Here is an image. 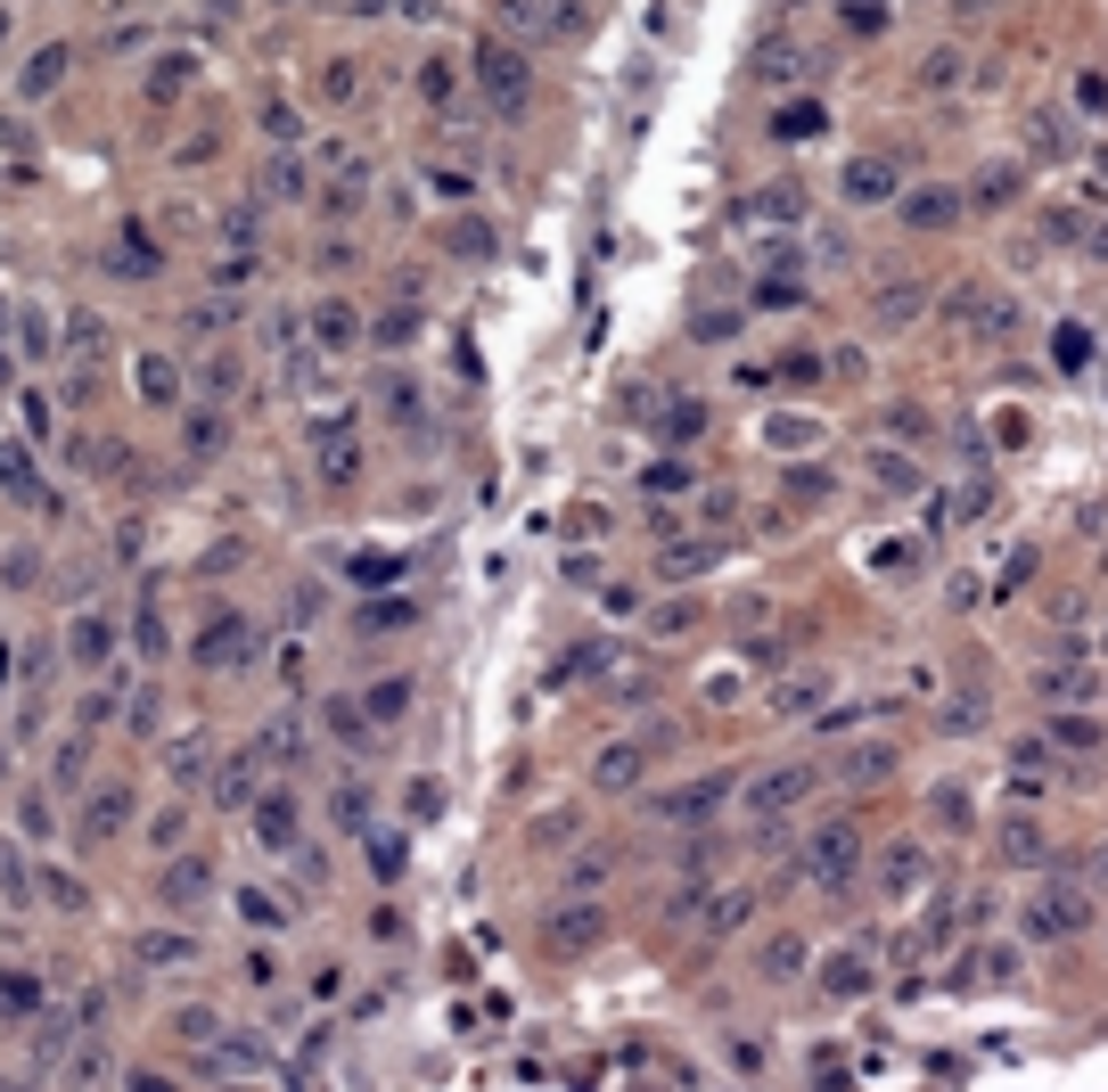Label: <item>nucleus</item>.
I'll list each match as a JSON object with an SVG mask.
<instances>
[{"instance_id":"23","label":"nucleus","mask_w":1108,"mask_h":1092,"mask_svg":"<svg viewBox=\"0 0 1108 1092\" xmlns=\"http://www.w3.org/2000/svg\"><path fill=\"white\" fill-rule=\"evenodd\" d=\"M362 706H369V723H403L411 715V682H378Z\"/></svg>"},{"instance_id":"24","label":"nucleus","mask_w":1108,"mask_h":1092,"mask_svg":"<svg viewBox=\"0 0 1108 1092\" xmlns=\"http://www.w3.org/2000/svg\"><path fill=\"white\" fill-rule=\"evenodd\" d=\"M140 962H148V969H165V962H198V944H189V937H140Z\"/></svg>"},{"instance_id":"34","label":"nucleus","mask_w":1108,"mask_h":1092,"mask_svg":"<svg viewBox=\"0 0 1108 1092\" xmlns=\"http://www.w3.org/2000/svg\"><path fill=\"white\" fill-rule=\"evenodd\" d=\"M960 66H969V58H960V50H936V58H928V91H944V83H960Z\"/></svg>"},{"instance_id":"15","label":"nucleus","mask_w":1108,"mask_h":1092,"mask_svg":"<svg viewBox=\"0 0 1108 1092\" xmlns=\"http://www.w3.org/2000/svg\"><path fill=\"white\" fill-rule=\"evenodd\" d=\"M1034 690H1052V699H1092V666H1075V649H1068V666H1043Z\"/></svg>"},{"instance_id":"2","label":"nucleus","mask_w":1108,"mask_h":1092,"mask_svg":"<svg viewBox=\"0 0 1108 1092\" xmlns=\"http://www.w3.org/2000/svg\"><path fill=\"white\" fill-rule=\"evenodd\" d=\"M854 854H863L854 821H830V830H813V846H805V879H813V888H846V879H854Z\"/></svg>"},{"instance_id":"18","label":"nucleus","mask_w":1108,"mask_h":1092,"mask_svg":"<svg viewBox=\"0 0 1108 1092\" xmlns=\"http://www.w3.org/2000/svg\"><path fill=\"white\" fill-rule=\"evenodd\" d=\"M821 986H830V994H863L870 962H863V953H830V962H821Z\"/></svg>"},{"instance_id":"20","label":"nucleus","mask_w":1108,"mask_h":1092,"mask_svg":"<svg viewBox=\"0 0 1108 1092\" xmlns=\"http://www.w3.org/2000/svg\"><path fill=\"white\" fill-rule=\"evenodd\" d=\"M764 969H772L780 986L805 978V937H772V944H764Z\"/></svg>"},{"instance_id":"39","label":"nucleus","mask_w":1108,"mask_h":1092,"mask_svg":"<svg viewBox=\"0 0 1108 1092\" xmlns=\"http://www.w3.org/2000/svg\"><path fill=\"white\" fill-rule=\"evenodd\" d=\"M690 337H706V346H722V337H739V313H698V329Z\"/></svg>"},{"instance_id":"11","label":"nucleus","mask_w":1108,"mask_h":1092,"mask_svg":"<svg viewBox=\"0 0 1108 1092\" xmlns=\"http://www.w3.org/2000/svg\"><path fill=\"white\" fill-rule=\"evenodd\" d=\"M41 1002H50V994H41L34 969H0V1018H34Z\"/></svg>"},{"instance_id":"3","label":"nucleus","mask_w":1108,"mask_h":1092,"mask_svg":"<svg viewBox=\"0 0 1108 1092\" xmlns=\"http://www.w3.org/2000/svg\"><path fill=\"white\" fill-rule=\"evenodd\" d=\"M1084 920H1092V904H1084V888H1068V879H1052V888L1027 904V937H1043V944H1052V937H1075Z\"/></svg>"},{"instance_id":"5","label":"nucleus","mask_w":1108,"mask_h":1092,"mask_svg":"<svg viewBox=\"0 0 1108 1092\" xmlns=\"http://www.w3.org/2000/svg\"><path fill=\"white\" fill-rule=\"evenodd\" d=\"M247 649H255V625L247 616H214L198 641V666H247Z\"/></svg>"},{"instance_id":"4","label":"nucleus","mask_w":1108,"mask_h":1092,"mask_svg":"<svg viewBox=\"0 0 1108 1092\" xmlns=\"http://www.w3.org/2000/svg\"><path fill=\"white\" fill-rule=\"evenodd\" d=\"M813 780H821L813 764H780L772 780H756V796H747V814H756V821H780V814H796Z\"/></svg>"},{"instance_id":"42","label":"nucleus","mask_w":1108,"mask_h":1092,"mask_svg":"<svg viewBox=\"0 0 1108 1092\" xmlns=\"http://www.w3.org/2000/svg\"><path fill=\"white\" fill-rule=\"evenodd\" d=\"M1075 362H1092V337L1084 329H1059V371H1075Z\"/></svg>"},{"instance_id":"47","label":"nucleus","mask_w":1108,"mask_h":1092,"mask_svg":"<svg viewBox=\"0 0 1108 1092\" xmlns=\"http://www.w3.org/2000/svg\"><path fill=\"white\" fill-rule=\"evenodd\" d=\"M337 821H345V830H362V821H369V796L345 789V796H337Z\"/></svg>"},{"instance_id":"31","label":"nucleus","mask_w":1108,"mask_h":1092,"mask_svg":"<svg viewBox=\"0 0 1108 1092\" xmlns=\"http://www.w3.org/2000/svg\"><path fill=\"white\" fill-rule=\"evenodd\" d=\"M189 83V58H156V75H148V99H173Z\"/></svg>"},{"instance_id":"8","label":"nucleus","mask_w":1108,"mask_h":1092,"mask_svg":"<svg viewBox=\"0 0 1108 1092\" xmlns=\"http://www.w3.org/2000/svg\"><path fill=\"white\" fill-rule=\"evenodd\" d=\"M131 378H140V403H148V411H181V371H173L165 353H140V362H131Z\"/></svg>"},{"instance_id":"1","label":"nucleus","mask_w":1108,"mask_h":1092,"mask_svg":"<svg viewBox=\"0 0 1108 1092\" xmlns=\"http://www.w3.org/2000/svg\"><path fill=\"white\" fill-rule=\"evenodd\" d=\"M477 83H484V99H493L501 115H526V99H534V75H526V58H517L509 41H484L477 50Z\"/></svg>"},{"instance_id":"27","label":"nucleus","mask_w":1108,"mask_h":1092,"mask_svg":"<svg viewBox=\"0 0 1108 1092\" xmlns=\"http://www.w3.org/2000/svg\"><path fill=\"white\" fill-rule=\"evenodd\" d=\"M1002 854H1010V863H1043V830H1034V821H1010V830H1002Z\"/></svg>"},{"instance_id":"6","label":"nucleus","mask_w":1108,"mask_h":1092,"mask_svg":"<svg viewBox=\"0 0 1108 1092\" xmlns=\"http://www.w3.org/2000/svg\"><path fill=\"white\" fill-rule=\"evenodd\" d=\"M904 223H911V230H953V223H960V189H944V181L911 189V198H904Z\"/></svg>"},{"instance_id":"21","label":"nucleus","mask_w":1108,"mask_h":1092,"mask_svg":"<svg viewBox=\"0 0 1108 1092\" xmlns=\"http://www.w3.org/2000/svg\"><path fill=\"white\" fill-rule=\"evenodd\" d=\"M821 124H830V115H821V99H796V108H780V115H772L780 140H805V131H821Z\"/></svg>"},{"instance_id":"38","label":"nucleus","mask_w":1108,"mask_h":1092,"mask_svg":"<svg viewBox=\"0 0 1108 1092\" xmlns=\"http://www.w3.org/2000/svg\"><path fill=\"white\" fill-rule=\"evenodd\" d=\"M369 863H378V879H403V838H378V846H369Z\"/></svg>"},{"instance_id":"17","label":"nucleus","mask_w":1108,"mask_h":1092,"mask_svg":"<svg viewBox=\"0 0 1108 1092\" xmlns=\"http://www.w3.org/2000/svg\"><path fill=\"white\" fill-rule=\"evenodd\" d=\"M205 879H214V870H205L198 854H181V863L165 870V904H198V895H205Z\"/></svg>"},{"instance_id":"40","label":"nucleus","mask_w":1108,"mask_h":1092,"mask_svg":"<svg viewBox=\"0 0 1108 1092\" xmlns=\"http://www.w3.org/2000/svg\"><path fill=\"white\" fill-rule=\"evenodd\" d=\"M698 427H706L698 403H673V411H665V436H698Z\"/></svg>"},{"instance_id":"43","label":"nucleus","mask_w":1108,"mask_h":1092,"mask_svg":"<svg viewBox=\"0 0 1108 1092\" xmlns=\"http://www.w3.org/2000/svg\"><path fill=\"white\" fill-rule=\"evenodd\" d=\"M222 444V419L214 411H198V419H189V452H214Z\"/></svg>"},{"instance_id":"25","label":"nucleus","mask_w":1108,"mask_h":1092,"mask_svg":"<svg viewBox=\"0 0 1108 1092\" xmlns=\"http://www.w3.org/2000/svg\"><path fill=\"white\" fill-rule=\"evenodd\" d=\"M353 337H362V321H353L345 304H320V346H337V353H345Z\"/></svg>"},{"instance_id":"19","label":"nucleus","mask_w":1108,"mask_h":1092,"mask_svg":"<svg viewBox=\"0 0 1108 1092\" xmlns=\"http://www.w3.org/2000/svg\"><path fill=\"white\" fill-rule=\"evenodd\" d=\"M747 912H756V895L747 888H731V895H715V904H706V937H731L739 920H747Z\"/></svg>"},{"instance_id":"9","label":"nucleus","mask_w":1108,"mask_h":1092,"mask_svg":"<svg viewBox=\"0 0 1108 1092\" xmlns=\"http://www.w3.org/2000/svg\"><path fill=\"white\" fill-rule=\"evenodd\" d=\"M600 937H608V920H600L591 904H567V912L551 920V953H591Z\"/></svg>"},{"instance_id":"50","label":"nucleus","mask_w":1108,"mask_h":1092,"mask_svg":"<svg viewBox=\"0 0 1108 1092\" xmlns=\"http://www.w3.org/2000/svg\"><path fill=\"white\" fill-rule=\"evenodd\" d=\"M960 9H994V0H960Z\"/></svg>"},{"instance_id":"32","label":"nucleus","mask_w":1108,"mask_h":1092,"mask_svg":"<svg viewBox=\"0 0 1108 1092\" xmlns=\"http://www.w3.org/2000/svg\"><path fill=\"white\" fill-rule=\"evenodd\" d=\"M239 912H247L255 928H288V920H279V904H272L263 888H239Z\"/></svg>"},{"instance_id":"16","label":"nucleus","mask_w":1108,"mask_h":1092,"mask_svg":"<svg viewBox=\"0 0 1108 1092\" xmlns=\"http://www.w3.org/2000/svg\"><path fill=\"white\" fill-rule=\"evenodd\" d=\"M214 805H255V764H247V756H230L214 773Z\"/></svg>"},{"instance_id":"37","label":"nucleus","mask_w":1108,"mask_h":1092,"mask_svg":"<svg viewBox=\"0 0 1108 1092\" xmlns=\"http://www.w3.org/2000/svg\"><path fill=\"white\" fill-rule=\"evenodd\" d=\"M247 279H255V255H222L214 263V288H247Z\"/></svg>"},{"instance_id":"44","label":"nucleus","mask_w":1108,"mask_h":1092,"mask_svg":"<svg viewBox=\"0 0 1108 1092\" xmlns=\"http://www.w3.org/2000/svg\"><path fill=\"white\" fill-rule=\"evenodd\" d=\"M83 821H91V830H115V821H124V796H115V789L91 796V814H83Z\"/></svg>"},{"instance_id":"28","label":"nucleus","mask_w":1108,"mask_h":1092,"mask_svg":"<svg viewBox=\"0 0 1108 1092\" xmlns=\"http://www.w3.org/2000/svg\"><path fill=\"white\" fill-rule=\"evenodd\" d=\"M879 879H886V888H895V895H904L911 879H920V846H895V854H886V863H879Z\"/></svg>"},{"instance_id":"13","label":"nucleus","mask_w":1108,"mask_h":1092,"mask_svg":"<svg viewBox=\"0 0 1108 1092\" xmlns=\"http://www.w3.org/2000/svg\"><path fill=\"white\" fill-rule=\"evenodd\" d=\"M58 75H66V41H50V50H34V58H25L17 91H25V99H41V91H58Z\"/></svg>"},{"instance_id":"22","label":"nucleus","mask_w":1108,"mask_h":1092,"mask_svg":"<svg viewBox=\"0 0 1108 1092\" xmlns=\"http://www.w3.org/2000/svg\"><path fill=\"white\" fill-rule=\"evenodd\" d=\"M821 674H796V682H780V699H772V715H805V706H821Z\"/></svg>"},{"instance_id":"14","label":"nucleus","mask_w":1108,"mask_h":1092,"mask_svg":"<svg viewBox=\"0 0 1108 1092\" xmlns=\"http://www.w3.org/2000/svg\"><path fill=\"white\" fill-rule=\"evenodd\" d=\"M641 773H649V756H641V748H608V756L591 764V780H600V789H632Z\"/></svg>"},{"instance_id":"29","label":"nucleus","mask_w":1108,"mask_h":1092,"mask_svg":"<svg viewBox=\"0 0 1108 1092\" xmlns=\"http://www.w3.org/2000/svg\"><path fill=\"white\" fill-rule=\"evenodd\" d=\"M1010 189H1018V165H985L978 173V205H1010Z\"/></svg>"},{"instance_id":"51","label":"nucleus","mask_w":1108,"mask_h":1092,"mask_svg":"<svg viewBox=\"0 0 1108 1092\" xmlns=\"http://www.w3.org/2000/svg\"><path fill=\"white\" fill-rule=\"evenodd\" d=\"M0 378H9V362H0Z\"/></svg>"},{"instance_id":"10","label":"nucleus","mask_w":1108,"mask_h":1092,"mask_svg":"<svg viewBox=\"0 0 1108 1092\" xmlns=\"http://www.w3.org/2000/svg\"><path fill=\"white\" fill-rule=\"evenodd\" d=\"M255 830H263V846H295V796L288 789H255Z\"/></svg>"},{"instance_id":"12","label":"nucleus","mask_w":1108,"mask_h":1092,"mask_svg":"<svg viewBox=\"0 0 1108 1092\" xmlns=\"http://www.w3.org/2000/svg\"><path fill=\"white\" fill-rule=\"evenodd\" d=\"M108 641H115V625H108V616H74V625H66L74 666H99V657H108Z\"/></svg>"},{"instance_id":"49","label":"nucleus","mask_w":1108,"mask_h":1092,"mask_svg":"<svg viewBox=\"0 0 1108 1092\" xmlns=\"http://www.w3.org/2000/svg\"><path fill=\"white\" fill-rule=\"evenodd\" d=\"M1084 255H1092V263H1108V223H1092V230H1084Z\"/></svg>"},{"instance_id":"48","label":"nucleus","mask_w":1108,"mask_h":1092,"mask_svg":"<svg viewBox=\"0 0 1108 1092\" xmlns=\"http://www.w3.org/2000/svg\"><path fill=\"white\" fill-rule=\"evenodd\" d=\"M50 895H58V904H66V912H83V904H91V895H83V888H74V879H66V870H50Z\"/></svg>"},{"instance_id":"45","label":"nucleus","mask_w":1108,"mask_h":1092,"mask_svg":"<svg viewBox=\"0 0 1108 1092\" xmlns=\"http://www.w3.org/2000/svg\"><path fill=\"white\" fill-rule=\"evenodd\" d=\"M756 205H764V214H772V223H789V214H796V189H789V181H780V189H764V198H756Z\"/></svg>"},{"instance_id":"7","label":"nucleus","mask_w":1108,"mask_h":1092,"mask_svg":"<svg viewBox=\"0 0 1108 1092\" xmlns=\"http://www.w3.org/2000/svg\"><path fill=\"white\" fill-rule=\"evenodd\" d=\"M838 189H846V205H886L895 198V165H886V156H854Z\"/></svg>"},{"instance_id":"41","label":"nucleus","mask_w":1108,"mask_h":1092,"mask_svg":"<svg viewBox=\"0 0 1108 1092\" xmlns=\"http://www.w3.org/2000/svg\"><path fill=\"white\" fill-rule=\"evenodd\" d=\"M436 805H443V780H411V814L436 821Z\"/></svg>"},{"instance_id":"33","label":"nucleus","mask_w":1108,"mask_h":1092,"mask_svg":"<svg viewBox=\"0 0 1108 1092\" xmlns=\"http://www.w3.org/2000/svg\"><path fill=\"white\" fill-rule=\"evenodd\" d=\"M911 313H920V288H886L879 297V321H895V329H904Z\"/></svg>"},{"instance_id":"46","label":"nucleus","mask_w":1108,"mask_h":1092,"mask_svg":"<svg viewBox=\"0 0 1108 1092\" xmlns=\"http://www.w3.org/2000/svg\"><path fill=\"white\" fill-rule=\"evenodd\" d=\"M944 313H953V321H978L985 297H978V288H960V297H944Z\"/></svg>"},{"instance_id":"35","label":"nucleus","mask_w":1108,"mask_h":1092,"mask_svg":"<svg viewBox=\"0 0 1108 1092\" xmlns=\"http://www.w3.org/2000/svg\"><path fill=\"white\" fill-rule=\"evenodd\" d=\"M886 764H895V756H886V748H854V756H846V780H879Z\"/></svg>"},{"instance_id":"26","label":"nucleus","mask_w":1108,"mask_h":1092,"mask_svg":"<svg viewBox=\"0 0 1108 1092\" xmlns=\"http://www.w3.org/2000/svg\"><path fill=\"white\" fill-rule=\"evenodd\" d=\"M263 189H272V198H304V165H288V156H272V165H263Z\"/></svg>"},{"instance_id":"30","label":"nucleus","mask_w":1108,"mask_h":1092,"mask_svg":"<svg viewBox=\"0 0 1108 1092\" xmlns=\"http://www.w3.org/2000/svg\"><path fill=\"white\" fill-rule=\"evenodd\" d=\"M1052 740H1059V748H1084V756H1092V748H1100V723H1084V715H1059V723H1052Z\"/></svg>"},{"instance_id":"36","label":"nucleus","mask_w":1108,"mask_h":1092,"mask_svg":"<svg viewBox=\"0 0 1108 1092\" xmlns=\"http://www.w3.org/2000/svg\"><path fill=\"white\" fill-rule=\"evenodd\" d=\"M715 796H722V780H698V789H690V796H665V814H706Z\"/></svg>"}]
</instances>
